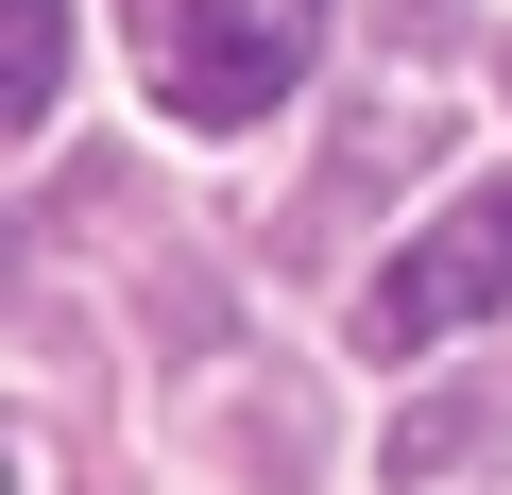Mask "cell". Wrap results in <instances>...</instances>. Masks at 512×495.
<instances>
[{"label":"cell","instance_id":"1","mask_svg":"<svg viewBox=\"0 0 512 495\" xmlns=\"http://www.w3.org/2000/svg\"><path fill=\"white\" fill-rule=\"evenodd\" d=\"M137 18V86L188 120V137H239V120H274L325 52V0H120Z\"/></svg>","mask_w":512,"mask_h":495},{"label":"cell","instance_id":"2","mask_svg":"<svg viewBox=\"0 0 512 495\" xmlns=\"http://www.w3.org/2000/svg\"><path fill=\"white\" fill-rule=\"evenodd\" d=\"M495 308H512V171L393 239V274L359 291V342H376V359H427V342H461V325H495Z\"/></svg>","mask_w":512,"mask_h":495},{"label":"cell","instance_id":"3","mask_svg":"<svg viewBox=\"0 0 512 495\" xmlns=\"http://www.w3.org/2000/svg\"><path fill=\"white\" fill-rule=\"evenodd\" d=\"M495 427H512V376H461V393H427V410H393V444H376V461H393V478L427 495V478H461V461H478Z\"/></svg>","mask_w":512,"mask_h":495},{"label":"cell","instance_id":"4","mask_svg":"<svg viewBox=\"0 0 512 495\" xmlns=\"http://www.w3.org/2000/svg\"><path fill=\"white\" fill-rule=\"evenodd\" d=\"M52 86H69V0H18V18H0V103L52 120Z\"/></svg>","mask_w":512,"mask_h":495}]
</instances>
